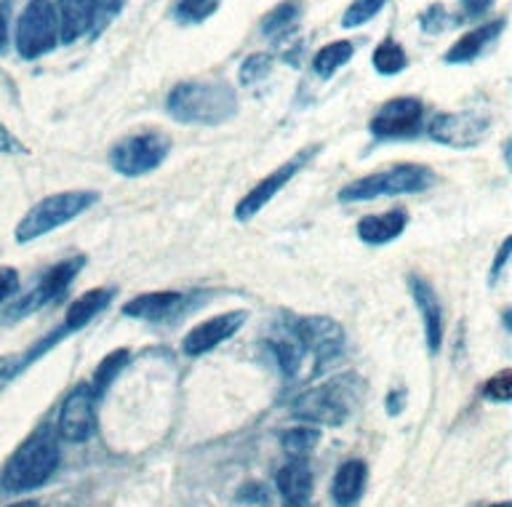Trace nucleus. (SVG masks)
<instances>
[{"label": "nucleus", "mask_w": 512, "mask_h": 507, "mask_svg": "<svg viewBox=\"0 0 512 507\" xmlns=\"http://www.w3.org/2000/svg\"><path fill=\"white\" fill-rule=\"evenodd\" d=\"M22 371V355H3V358H0V393H3Z\"/></svg>", "instance_id": "obj_35"}, {"label": "nucleus", "mask_w": 512, "mask_h": 507, "mask_svg": "<svg viewBox=\"0 0 512 507\" xmlns=\"http://www.w3.org/2000/svg\"><path fill=\"white\" fill-rule=\"evenodd\" d=\"M190 305L192 297L182 294V291H150V294L128 299L126 305L120 307V313L126 318H134V321L171 323L182 313H187Z\"/></svg>", "instance_id": "obj_16"}, {"label": "nucleus", "mask_w": 512, "mask_h": 507, "mask_svg": "<svg viewBox=\"0 0 512 507\" xmlns=\"http://www.w3.org/2000/svg\"><path fill=\"white\" fill-rule=\"evenodd\" d=\"M83 267H86V257L83 254H75V257H67L62 262H56L54 267H48L46 273L40 275V281L27 294H22V297L3 310L0 321L11 326V323L24 321L27 315L38 313L43 307L62 302V297L70 291V286L75 283V278H78Z\"/></svg>", "instance_id": "obj_6"}, {"label": "nucleus", "mask_w": 512, "mask_h": 507, "mask_svg": "<svg viewBox=\"0 0 512 507\" xmlns=\"http://www.w3.org/2000/svg\"><path fill=\"white\" fill-rule=\"evenodd\" d=\"M352 54H355V43L352 41L328 43V46H323V49L315 54V59H312V70H315V75H318L320 81H328V78H334L336 70H342V67L350 62Z\"/></svg>", "instance_id": "obj_24"}, {"label": "nucleus", "mask_w": 512, "mask_h": 507, "mask_svg": "<svg viewBox=\"0 0 512 507\" xmlns=\"http://www.w3.org/2000/svg\"><path fill=\"white\" fill-rule=\"evenodd\" d=\"M96 403L99 398L94 395L91 385L80 382L64 395L56 417V435L64 443H86L96 433Z\"/></svg>", "instance_id": "obj_12"}, {"label": "nucleus", "mask_w": 512, "mask_h": 507, "mask_svg": "<svg viewBox=\"0 0 512 507\" xmlns=\"http://www.w3.org/2000/svg\"><path fill=\"white\" fill-rule=\"evenodd\" d=\"M358 403V379L339 377L318 387L304 390L291 403V417L304 425L342 427L352 417Z\"/></svg>", "instance_id": "obj_3"}, {"label": "nucleus", "mask_w": 512, "mask_h": 507, "mask_svg": "<svg viewBox=\"0 0 512 507\" xmlns=\"http://www.w3.org/2000/svg\"><path fill=\"white\" fill-rule=\"evenodd\" d=\"M272 62L270 54H251V57L240 65V83L243 86H254V83H262L267 75L272 73Z\"/></svg>", "instance_id": "obj_31"}, {"label": "nucleus", "mask_w": 512, "mask_h": 507, "mask_svg": "<svg viewBox=\"0 0 512 507\" xmlns=\"http://www.w3.org/2000/svg\"><path fill=\"white\" fill-rule=\"evenodd\" d=\"M424 121V102L416 97H395L374 113L368 129L376 139L414 137Z\"/></svg>", "instance_id": "obj_14"}, {"label": "nucleus", "mask_w": 512, "mask_h": 507, "mask_svg": "<svg viewBox=\"0 0 512 507\" xmlns=\"http://www.w3.org/2000/svg\"><path fill=\"white\" fill-rule=\"evenodd\" d=\"M128 363H131V350H126V347H118V350H112V353L104 355L102 361H99V366H96L94 377L88 382L96 398H104V395H107L112 382L120 377V371L126 369Z\"/></svg>", "instance_id": "obj_23"}, {"label": "nucleus", "mask_w": 512, "mask_h": 507, "mask_svg": "<svg viewBox=\"0 0 512 507\" xmlns=\"http://www.w3.org/2000/svg\"><path fill=\"white\" fill-rule=\"evenodd\" d=\"M62 462V446L54 427L40 425L32 430L0 470V491L8 497H22L27 491L43 489Z\"/></svg>", "instance_id": "obj_1"}, {"label": "nucleus", "mask_w": 512, "mask_h": 507, "mask_svg": "<svg viewBox=\"0 0 512 507\" xmlns=\"http://www.w3.org/2000/svg\"><path fill=\"white\" fill-rule=\"evenodd\" d=\"M299 14H302L299 0H283L270 14H264L262 33L270 35V38H283L288 30H294L296 22H299Z\"/></svg>", "instance_id": "obj_26"}, {"label": "nucleus", "mask_w": 512, "mask_h": 507, "mask_svg": "<svg viewBox=\"0 0 512 507\" xmlns=\"http://www.w3.org/2000/svg\"><path fill=\"white\" fill-rule=\"evenodd\" d=\"M435 185V174L419 163H400L387 171H376L368 177H360L339 190L342 203L376 201V198H390V195H414L424 193Z\"/></svg>", "instance_id": "obj_5"}, {"label": "nucleus", "mask_w": 512, "mask_h": 507, "mask_svg": "<svg viewBox=\"0 0 512 507\" xmlns=\"http://www.w3.org/2000/svg\"><path fill=\"white\" fill-rule=\"evenodd\" d=\"M384 6H387V0H352L350 9L344 11L342 27L355 30V27L366 25V22H371V19L384 9Z\"/></svg>", "instance_id": "obj_30"}, {"label": "nucleus", "mask_w": 512, "mask_h": 507, "mask_svg": "<svg viewBox=\"0 0 512 507\" xmlns=\"http://www.w3.org/2000/svg\"><path fill=\"white\" fill-rule=\"evenodd\" d=\"M384 409H387V414H390V417H398V414H403V409H406V390L395 387V390L387 395V403H384Z\"/></svg>", "instance_id": "obj_40"}, {"label": "nucleus", "mask_w": 512, "mask_h": 507, "mask_svg": "<svg viewBox=\"0 0 512 507\" xmlns=\"http://www.w3.org/2000/svg\"><path fill=\"white\" fill-rule=\"evenodd\" d=\"M368 483V465L363 459H347L336 467L331 481V502L336 507H358Z\"/></svg>", "instance_id": "obj_19"}, {"label": "nucleus", "mask_w": 512, "mask_h": 507, "mask_svg": "<svg viewBox=\"0 0 512 507\" xmlns=\"http://www.w3.org/2000/svg\"><path fill=\"white\" fill-rule=\"evenodd\" d=\"M491 6H494V0H462V11L470 19L486 17Z\"/></svg>", "instance_id": "obj_41"}, {"label": "nucleus", "mask_w": 512, "mask_h": 507, "mask_svg": "<svg viewBox=\"0 0 512 507\" xmlns=\"http://www.w3.org/2000/svg\"><path fill=\"white\" fill-rule=\"evenodd\" d=\"M480 395H483L486 401L510 403V398H512V371L502 369L499 374H494L491 379H486V382H483V387H480Z\"/></svg>", "instance_id": "obj_32"}, {"label": "nucleus", "mask_w": 512, "mask_h": 507, "mask_svg": "<svg viewBox=\"0 0 512 507\" xmlns=\"http://www.w3.org/2000/svg\"><path fill=\"white\" fill-rule=\"evenodd\" d=\"M8 507H43L40 502H32V499H27V502H14V505Z\"/></svg>", "instance_id": "obj_43"}, {"label": "nucleus", "mask_w": 512, "mask_h": 507, "mask_svg": "<svg viewBox=\"0 0 512 507\" xmlns=\"http://www.w3.org/2000/svg\"><path fill=\"white\" fill-rule=\"evenodd\" d=\"M168 113L187 126H219L238 113V97L230 83L187 81L168 94Z\"/></svg>", "instance_id": "obj_2"}, {"label": "nucleus", "mask_w": 512, "mask_h": 507, "mask_svg": "<svg viewBox=\"0 0 512 507\" xmlns=\"http://www.w3.org/2000/svg\"><path fill=\"white\" fill-rule=\"evenodd\" d=\"M171 153V139L160 131H142V134H131V137L120 139L118 145L112 147L110 163L112 169L123 174V177H144L166 161Z\"/></svg>", "instance_id": "obj_9"}, {"label": "nucleus", "mask_w": 512, "mask_h": 507, "mask_svg": "<svg viewBox=\"0 0 512 507\" xmlns=\"http://www.w3.org/2000/svg\"><path fill=\"white\" fill-rule=\"evenodd\" d=\"M318 443H320L318 427L296 425V427H291V430H286V433L280 435V446H283V451H286L291 459L310 457Z\"/></svg>", "instance_id": "obj_27"}, {"label": "nucleus", "mask_w": 512, "mask_h": 507, "mask_svg": "<svg viewBox=\"0 0 512 507\" xmlns=\"http://www.w3.org/2000/svg\"><path fill=\"white\" fill-rule=\"evenodd\" d=\"M267 489H264L262 483H246L243 489L238 491V502H246V505H256V502H267Z\"/></svg>", "instance_id": "obj_37"}, {"label": "nucleus", "mask_w": 512, "mask_h": 507, "mask_svg": "<svg viewBox=\"0 0 512 507\" xmlns=\"http://www.w3.org/2000/svg\"><path fill=\"white\" fill-rule=\"evenodd\" d=\"M408 289L414 297V305L422 315V329H424V342L432 355L440 353L443 347V337H446V318H443V305L440 297L435 294L430 281H424L419 275H408Z\"/></svg>", "instance_id": "obj_17"}, {"label": "nucleus", "mask_w": 512, "mask_h": 507, "mask_svg": "<svg viewBox=\"0 0 512 507\" xmlns=\"http://www.w3.org/2000/svg\"><path fill=\"white\" fill-rule=\"evenodd\" d=\"M123 0H91V33H102L118 17Z\"/></svg>", "instance_id": "obj_33"}, {"label": "nucleus", "mask_w": 512, "mask_h": 507, "mask_svg": "<svg viewBox=\"0 0 512 507\" xmlns=\"http://www.w3.org/2000/svg\"><path fill=\"white\" fill-rule=\"evenodd\" d=\"M59 43H75L91 30V0H56Z\"/></svg>", "instance_id": "obj_22"}, {"label": "nucleus", "mask_w": 512, "mask_h": 507, "mask_svg": "<svg viewBox=\"0 0 512 507\" xmlns=\"http://www.w3.org/2000/svg\"><path fill=\"white\" fill-rule=\"evenodd\" d=\"M502 30L504 19H494V22H486V25L475 27L470 33H464L462 38L446 51V57L443 59H446L448 65H470V62H475V59L502 35Z\"/></svg>", "instance_id": "obj_20"}, {"label": "nucleus", "mask_w": 512, "mask_h": 507, "mask_svg": "<svg viewBox=\"0 0 512 507\" xmlns=\"http://www.w3.org/2000/svg\"><path fill=\"white\" fill-rule=\"evenodd\" d=\"M112 297H115V289H107V286H99V289H91L86 291V294H80L75 302H72L70 307H67V313H64V321L56 326V329H51L46 334V337H40L35 345L27 350V353L22 355V366L27 369V366H32L35 361H40L43 355L51 353L56 345H62L64 339H70L72 334H78V331H83L88 326V323L94 321L96 315L104 313L107 307H110Z\"/></svg>", "instance_id": "obj_7"}, {"label": "nucleus", "mask_w": 512, "mask_h": 507, "mask_svg": "<svg viewBox=\"0 0 512 507\" xmlns=\"http://www.w3.org/2000/svg\"><path fill=\"white\" fill-rule=\"evenodd\" d=\"M219 9V0H179L174 9V17L184 25H200Z\"/></svg>", "instance_id": "obj_29"}, {"label": "nucleus", "mask_w": 512, "mask_h": 507, "mask_svg": "<svg viewBox=\"0 0 512 507\" xmlns=\"http://www.w3.org/2000/svg\"><path fill=\"white\" fill-rule=\"evenodd\" d=\"M267 347L272 350V358L278 363V369L286 374V377H296V371L302 366V358H304V347L302 342L294 337V331L286 329L280 337L270 339Z\"/></svg>", "instance_id": "obj_25"}, {"label": "nucleus", "mask_w": 512, "mask_h": 507, "mask_svg": "<svg viewBox=\"0 0 512 507\" xmlns=\"http://www.w3.org/2000/svg\"><path fill=\"white\" fill-rule=\"evenodd\" d=\"M371 62H374V70L379 75H398L408 67L406 51H403V46L398 41H392V38H387V41L376 46Z\"/></svg>", "instance_id": "obj_28"}, {"label": "nucleus", "mask_w": 512, "mask_h": 507, "mask_svg": "<svg viewBox=\"0 0 512 507\" xmlns=\"http://www.w3.org/2000/svg\"><path fill=\"white\" fill-rule=\"evenodd\" d=\"M16 291H19V273L14 267H0V307L8 305Z\"/></svg>", "instance_id": "obj_36"}, {"label": "nucleus", "mask_w": 512, "mask_h": 507, "mask_svg": "<svg viewBox=\"0 0 512 507\" xmlns=\"http://www.w3.org/2000/svg\"><path fill=\"white\" fill-rule=\"evenodd\" d=\"M99 203V193L94 190H70V193L46 195L43 201L32 206L14 230L16 243H32L43 235L54 233L59 227L70 225L86 211H91Z\"/></svg>", "instance_id": "obj_4"}, {"label": "nucleus", "mask_w": 512, "mask_h": 507, "mask_svg": "<svg viewBox=\"0 0 512 507\" xmlns=\"http://www.w3.org/2000/svg\"><path fill=\"white\" fill-rule=\"evenodd\" d=\"M491 121L480 113H438L427 126L432 142L454 147V150H470L486 139Z\"/></svg>", "instance_id": "obj_13"}, {"label": "nucleus", "mask_w": 512, "mask_h": 507, "mask_svg": "<svg viewBox=\"0 0 512 507\" xmlns=\"http://www.w3.org/2000/svg\"><path fill=\"white\" fill-rule=\"evenodd\" d=\"M408 227V214L403 209L384 211V214H371L358 222V238L368 246H384L403 235Z\"/></svg>", "instance_id": "obj_21"}, {"label": "nucleus", "mask_w": 512, "mask_h": 507, "mask_svg": "<svg viewBox=\"0 0 512 507\" xmlns=\"http://www.w3.org/2000/svg\"><path fill=\"white\" fill-rule=\"evenodd\" d=\"M294 337L302 342L304 355L315 358V371H323L344 353V329L328 315H304L288 323Z\"/></svg>", "instance_id": "obj_10"}, {"label": "nucleus", "mask_w": 512, "mask_h": 507, "mask_svg": "<svg viewBox=\"0 0 512 507\" xmlns=\"http://www.w3.org/2000/svg\"><path fill=\"white\" fill-rule=\"evenodd\" d=\"M248 321L246 310H232V313H222L208 318V321L192 326L182 339V353L187 358H198V355L211 353L214 347L224 345L227 339L235 337Z\"/></svg>", "instance_id": "obj_15"}, {"label": "nucleus", "mask_w": 512, "mask_h": 507, "mask_svg": "<svg viewBox=\"0 0 512 507\" xmlns=\"http://www.w3.org/2000/svg\"><path fill=\"white\" fill-rule=\"evenodd\" d=\"M488 507H512L510 502H494V505H488Z\"/></svg>", "instance_id": "obj_44"}, {"label": "nucleus", "mask_w": 512, "mask_h": 507, "mask_svg": "<svg viewBox=\"0 0 512 507\" xmlns=\"http://www.w3.org/2000/svg\"><path fill=\"white\" fill-rule=\"evenodd\" d=\"M56 43H59V19H56L54 0H30L16 22L19 57L27 62L46 57L48 51H54Z\"/></svg>", "instance_id": "obj_8"}, {"label": "nucleus", "mask_w": 512, "mask_h": 507, "mask_svg": "<svg viewBox=\"0 0 512 507\" xmlns=\"http://www.w3.org/2000/svg\"><path fill=\"white\" fill-rule=\"evenodd\" d=\"M510 251H512V238H504L502 246H499V251H496V259L494 265H491V283L499 278V273H502V267L507 265V259H510Z\"/></svg>", "instance_id": "obj_39"}, {"label": "nucleus", "mask_w": 512, "mask_h": 507, "mask_svg": "<svg viewBox=\"0 0 512 507\" xmlns=\"http://www.w3.org/2000/svg\"><path fill=\"white\" fill-rule=\"evenodd\" d=\"M320 147L318 145H310V147H304V150H299L296 155H291L286 163H280L278 169H272L267 177L262 179V182H256L251 190H248L246 195H243V201L235 206V219L238 222H248V219H254L259 211L267 206V203L275 198V195L283 190V187L291 182V179L299 174V171L307 166V163L315 158V153H318Z\"/></svg>", "instance_id": "obj_11"}, {"label": "nucleus", "mask_w": 512, "mask_h": 507, "mask_svg": "<svg viewBox=\"0 0 512 507\" xmlns=\"http://www.w3.org/2000/svg\"><path fill=\"white\" fill-rule=\"evenodd\" d=\"M419 25H422L424 33H430V35L443 33V30H446V27H448L446 9H443L440 3H432L430 9H427L422 14V22H419Z\"/></svg>", "instance_id": "obj_34"}, {"label": "nucleus", "mask_w": 512, "mask_h": 507, "mask_svg": "<svg viewBox=\"0 0 512 507\" xmlns=\"http://www.w3.org/2000/svg\"><path fill=\"white\" fill-rule=\"evenodd\" d=\"M6 46H8V22L6 17L0 14V54L6 51Z\"/></svg>", "instance_id": "obj_42"}, {"label": "nucleus", "mask_w": 512, "mask_h": 507, "mask_svg": "<svg viewBox=\"0 0 512 507\" xmlns=\"http://www.w3.org/2000/svg\"><path fill=\"white\" fill-rule=\"evenodd\" d=\"M22 153H27V147H24L22 142H19V139H16L14 134L0 123V155H22Z\"/></svg>", "instance_id": "obj_38"}, {"label": "nucleus", "mask_w": 512, "mask_h": 507, "mask_svg": "<svg viewBox=\"0 0 512 507\" xmlns=\"http://www.w3.org/2000/svg\"><path fill=\"white\" fill-rule=\"evenodd\" d=\"M275 486L286 507H310L315 478L304 459H291L288 465L280 467L275 475Z\"/></svg>", "instance_id": "obj_18"}]
</instances>
